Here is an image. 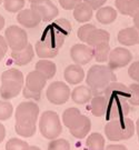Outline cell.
Here are the masks:
<instances>
[{
  "label": "cell",
  "mask_w": 139,
  "mask_h": 150,
  "mask_svg": "<svg viewBox=\"0 0 139 150\" xmlns=\"http://www.w3.org/2000/svg\"><path fill=\"white\" fill-rule=\"evenodd\" d=\"M128 75L133 80H135L137 83H139V61L133 62L130 64V67L128 69Z\"/></svg>",
  "instance_id": "obj_38"
},
{
  "label": "cell",
  "mask_w": 139,
  "mask_h": 150,
  "mask_svg": "<svg viewBox=\"0 0 139 150\" xmlns=\"http://www.w3.org/2000/svg\"><path fill=\"white\" fill-rule=\"evenodd\" d=\"M2 1H4V0H0V4H1V2H2Z\"/></svg>",
  "instance_id": "obj_52"
},
{
  "label": "cell",
  "mask_w": 139,
  "mask_h": 150,
  "mask_svg": "<svg viewBox=\"0 0 139 150\" xmlns=\"http://www.w3.org/2000/svg\"><path fill=\"white\" fill-rule=\"evenodd\" d=\"M90 129H91L90 119L88 118L87 116L82 115L80 120L76 123L72 128H70L69 131L75 138H77V139H82V138H85L86 136L89 134Z\"/></svg>",
  "instance_id": "obj_19"
},
{
  "label": "cell",
  "mask_w": 139,
  "mask_h": 150,
  "mask_svg": "<svg viewBox=\"0 0 139 150\" xmlns=\"http://www.w3.org/2000/svg\"><path fill=\"white\" fill-rule=\"evenodd\" d=\"M36 70L41 72L47 79H51L56 74V64L48 59H40L36 64Z\"/></svg>",
  "instance_id": "obj_27"
},
{
  "label": "cell",
  "mask_w": 139,
  "mask_h": 150,
  "mask_svg": "<svg viewBox=\"0 0 139 150\" xmlns=\"http://www.w3.org/2000/svg\"><path fill=\"white\" fill-rule=\"evenodd\" d=\"M23 74L18 69L6 70L1 75L0 96L4 100H9L17 97L23 89Z\"/></svg>",
  "instance_id": "obj_3"
},
{
  "label": "cell",
  "mask_w": 139,
  "mask_h": 150,
  "mask_svg": "<svg viewBox=\"0 0 139 150\" xmlns=\"http://www.w3.org/2000/svg\"><path fill=\"white\" fill-rule=\"evenodd\" d=\"M136 132H137V136H138V140H139V118L136 122Z\"/></svg>",
  "instance_id": "obj_49"
},
{
  "label": "cell",
  "mask_w": 139,
  "mask_h": 150,
  "mask_svg": "<svg viewBox=\"0 0 139 150\" xmlns=\"http://www.w3.org/2000/svg\"><path fill=\"white\" fill-rule=\"evenodd\" d=\"M29 147L28 142L19 138H11L6 144V150H28Z\"/></svg>",
  "instance_id": "obj_32"
},
{
  "label": "cell",
  "mask_w": 139,
  "mask_h": 150,
  "mask_svg": "<svg viewBox=\"0 0 139 150\" xmlns=\"http://www.w3.org/2000/svg\"><path fill=\"white\" fill-rule=\"evenodd\" d=\"M130 111V107L127 100H118V101L108 102L107 111H106V118L107 120H116V119H123L128 116Z\"/></svg>",
  "instance_id": "obj_11"
},
{
  "label": "cell",
  "mask_w": 139,
  "mask_h": 150,
  "mask_svg": "<svg viewBox=\"0 0 139 150\" xmlns=\"http://www.w3.org/2000/svg\"><path fill=\"white\" fill-rule=\"evenodd\" d=\"M116 76L111 68L104 64H95L87 72L86 82L95 95H101L111 82L116 81Z\"/></svg>",
  "instance_id": "obj_2"
},
{
  "label": "cell",
  "mask_w": 139,
  "mask_h": 150,
  "mask_svg": "<svg viewBox=\"0 0 139 150\" xmlns=\"http://www.w3.org/2000/svg\"><path fill=\"white\" fill-rule=\"evenodd\" d=\"M117 39L119 43L123 46H135L139 45V29L134 27L125 28L118 32Z\"/></svg>",
  "instance_id": "obj_15"
},
{
  "label": "cell",
  "mask_w": 139,
  "mask_h": 150,
  "mask_svg": "<svg viewBox=\"0 0 139 150\" xmlns=\"http://www.w3.org/2000/svg\"><path fill=\"white\" fill-rule=\"evenodd\" d=\"M96 18L97 20L102 25H110L117 18V10L113 9L110 6L101 7L97 10Z\"/></svg>",
  "instance_id": "obj_24"
},
{
  "label": "cell",
  "mask_w": 139,
  "mask_h": 150,
  "mask_svg": "<svg viewBox=\"0 0 139 150\" xmlns=\"http://www.w3.org/2000/svg\"><path fill=\"white\" fill-rule=\"evenodd\" d=\"M6 137V128L2 123H0V144L4 141Z\"/></svg>",
  "instance_id": "obj_45"
},
{
  "label": "cell",
  "mask_w": 139,
  "mask_h": 150,
  "mask_svg": "<svg viewBox=\"0 0 139 150\" xmlns=\"http://www.w3.org/2000/svg\"><path fill=\"white\" fill-rule=\"evenodd\" d=\"M35 57V50L32 48V45L28 43L27 46L21 50L11 51V59L17 66H25L28 64Z\"/></svg>",
  "instance_id": "obj_18"
},
{
  "label": "cell",
  "mask_w": 139,
  "mask_h": 150,
  "mask_svg": "<svg viewBox=\"0 0 139 150\" xmlns=\"http://www.w3.org/2000/svg\"><path fill=\"white\" fill-rule=\"evenodd\" d=\"M46 96L54 105H64L71 96V91L69 86L64 81H54L49 85Z\"/></svg>",
  "instance_id": "obj_6"
},
{
  "label": "cell",
  "mask_w": 139,
  "mask_h": 150,
  "mask_svg": "<svg viewBox=\"0 0 139 150\" xmlns=\"http://www.w3.org/2000/svg\"><path fill=\"white\" fill-rule=\"evenodd\" d=\"M22 95L25 98L27 99H32V100H40V97H41V92H35V91H31L30 89H28L27 87L25 86L23 89H22Z\"/></svg>",
  "instance_id": "obj_40"
},
{
  "label": "cell",
  "mask_w": 139,
  "mask_h": 150,
  "mask_svg": "<svg viewBox=\"0 0 139 150\" xmlns=\"http://www.w3.org/2000/svg\"><path fill=\"white\" fill-rule=\"evenodd\" d=\"M104 96L106 97L108 102L118 101V100H129L130 99V89L123 83L113 81L104 91Z\"/></svg>",
  "instance_id": "obj_9"
},
{
  "label": "cell",
  "mask_w": 139,
  "mask_h": 150,
  "mask_svg": "<svg viewBox=\"0 0 139 150\" xmlns=\"http://www.w3.org/2000/svg\"><path fill=\"white\" fill-rule=\"evenodd\" d=\"M86 146L88 150H105V138L99 132L90 134L87 138Z\"/></svg>",
  "instance_id": "obj_28"
},
{
  "label": "cell",
  "mask_w": 139,
  "mask_h": 150,
  "mask_svg": "<svg viewBox=\"0 0 139 150\" xmlns=\"http://www.w3.org/2000/svg\"><path fill=\"white\" fill-rule=\"evenodd\" d=\"M5 38L9 48L12 51L21 50L29 43L27 32L23 30V28L17 27V26H10L7 28L5 32Z\"/></svg>",
  "instance_id": "obj_7"
},
{
  "label": "cell",
  "mask_w": 139,
  "mask_h": 150,
  "mask_svg": "<svg viewBox=\"0 0 139 150\" xmlns=\"http://www.w3.org/2000/svg\"><path fill=\"white\" fill-rule=\"evenodd\" d=\"M49 26L52 28L55 31L59 32L60 35H62L65 37L69 36L70 32H71V28H72L69 20H67V19H65V18H58V19H56V20H55L52 23H50Z\"/></svg>",
  "instance_id": "obj_29"
},
{
  "label": "cell",
  "mask_w": 139,
  "mask_h": 150,
  "mask_svg": "<svg viewBox=\"0 0 139 150\" xmlns=\"http://www.w3.org/2000/svg\"><path fill=\"white\" fill-rule=\"evenodd\" d=\"M39 116V107L33 101H23L16 109V132L29 138L36 134V123Z\"/></svg>",
  "instance_id": "obj_1"
},
{
  "label": "cell",
  "mask_w": 139,
  "mask_h": 150,
  "mask_svg": "<svg viewBox=\"0 0 139 150\" xmlns=\"http://www.w3.org/2000/svg\"><path fill=\"white\" fill-rule=\"evenodd\" d=\"M47 80L48 79L41 72H39L38 70H35V71H31L28 74L25 81H26V87L28 89L35 91V92H41V90L46 86Z\"/></svg>",
  "instance_id": "obj_14"
},
{
  "label": "cell",
  "mask_w": 139,
  "mask_h": 150,
  "mask_svg": "<svg viewBox=\"0 0 139 150\" xmlns=\"http://www.w3.org/2000/svg\"><path fill=\"white\" fill-rule=\"evenodd\" d=\"M136 131V123L131 119L123 118L110 120L105 127V134L110 141L130 139Z\"/></svg>",
  "instance_id": "obj_4"
},
{
  "label": "cell",
  "mask_w": 139,
  "mask_h": 150,
  "mask_svg": "<svg viewBox=\"0 0 139 150\" xmlns=\"http://www.w3.org/2000/svg\"><path fill=\"white\" fill-rule=\"evenodd\" d=\"M35 51H36V54L40 59H51V58H55L58 54L59 49L51 48L50 46L45 43L40 39L35 45Z\"/></svg>",
  "instance_id": "obj_25"
},
{
  "label": "cell",
  "mask_w": 139,
  "mask_h": 150,
  "mask_svg": "<svg viewBox=\"0 0 139 150\" xmlns=\"http://www.w3.org/2000/svg\"><path fill=\"white\" fill-rule=\"evenodd\" d=\"M30 8L37 11L41 17V20L45 22H49L56 19L59 13L57 7L52 4L51 0H43V2L39 4H32Z\"/></svg>",
  "instance_id": "obj_12"
},
{
  "label": "cell",
  "mask_w": 139,
  "mask_h": 150,
  "mask_svg": "<svg viewBox=\"0 0 139 150\" xmlns=\"http://www.w3.org/2000/svg\"><path fill=\"white\" fill-rule=\"evenodd\" d=\"M82 115L77 108H68L62 113V122L68 129L72 128L81 119Z\"/></svg>",
  "instance_id": "obj_26"
},
{
  "label": "cell",
  "mask_w": 139,
  "mask_h": 150,
  "mask_svg": "<svg viewBox=\"0 0 139 150\" xmlns=\"http://www.w3.org/2000/svg\"><path fill=\"white\" fill-rule=\"evenodd\" d=\"M5 23H6L5 18L0 15V30H2V29H4V27H5Z\"/></svg>",
  "instance_id": "obj_47"
},
{
  "label": "cell",
  "mask_w": 139,
  "mask_h": 150,
  "mask_svg": "<svg viewBox=\"0 0 139 150\" xmlns=\"http://www.w3.org/2000/svg\"><path fill=\"white\" fill-rule=\"evenodd\" d=\"M6 52H7V51H6L5 49L1 48V47H0V61H1V60L4 59V57L6 56Z\"/></svg>",
  "instance_id": "obj_48"
},
{
  "label": "cell",
  "mask_w": 139,
  "mask_h": 150,
  "mask_svg": "<svg viewBox=\"0 0 139 150\" xmlns=\"http://www.w3.org/2000/svg\"><path fill=\"white\" fill-rule=\"evenodd\" d=\"M65 38H66L65 36L60 35L59 32L55 31L50 26H47V28L43 32L41 40L45 43H47L48 46H50L51 48L60 49L62 47V45H64Z\"/></svg>",
  "instance_id": "obj_16"
},
{
  "label": "cell",
  "mask_w": 139,
  "mask_h": 150,
  "mask_svg": "<svg viewBox=\"0 0 139 150\" xmlns=\"http://www.w3.org/2000/svg\"><path fill=\"white\" fill-rule=\"evenodd\" d=\"M108 107V101L106 97L102 95H95V97L91 98L90 111L95 117H101L106 115Z\"/></svg>",
  "instance_id": "obj_20"
},
{
  "label": "cell",
  "mask_w": 139,
  "mask_h": 150,
  "mask_svg": "<svg viewBox=\"0 0 139 150\" xmlns=\"http://www.w3.org/2000/svg\"><path fill=\"white\" fill-rule=\"evenodd\" d=\"M82 0H59L60 6L65 10H74L77 5H79Z\"/></svg>",
  "instance_id": "obj_39"
},
{
  "label": "cell",
  "mask_w": 139,
  "mask_h": 150,
  "mask_svg": "<svg viewBox=\"0 0 139 150\" xmlns=\"http://www.w3.org/2000/svg\"><path fill=\"white\" fill-rule=\"evenodd\" d=\"M28 150H40V148H38V147H36V146H30Z\"/></svg>",
  "instance_id": "obj_51"
},
{
  "label": "cell",
  "mask_w": 139,
  "mask_h": 150,
  "mask_svg": "<svg viewBox=\"0 0 139 150\" xmlns=\"http://www.w3.org/2000/svg\"><path fill=\"white\" fill-rule=\"evenodd\" d=\"M26 0H4V7L9 12H18L23 9Z\"/></svg>",
  "instance_id": "obj_31"
},
{
  "label": "cell",
  "mask_w": 139,
  "mask_h": 150,
  "mask_svg": "<svg viewBox=\"0 0 139 150\" xmlns=\"http://www.w3.org/2000/svg\"><path fill=\"white\" fill-rule=\"evenodd\" d=\"M17 20L21 25L22 27L26 28H35L37 27L41 20V17L38 13L37 11L32 8L29 9H22L21 11H19L18 16H17Z\"/></svg>",
  "instance_id": "obj_13"
},
{
  "label": "cell",
  "mask_w": 139,
  "mask_h": 150,
  "mask_svg": "<svg viewBox=\"0 0 139 150\" xmlns=\"http://www.w3.org/2000/svg\"><path fill=\"white\" fill-rule=\"evenodd\" d=\"M48 150H70V144L66 139H52L48 145Z\"/></svg>",
  "instance_id": "obj_34"
},
{
  "label": "cell",
  "mask_w": 139,
  "mask_h": 150,
  "mask_svg": "<svg viewBox=\"0 0 139 150\" xmlns=\"http://www.w3.org/2000/svg\"><path fill=\"white\" fill-rule=\"evenodd\" d=\"M110 40V35L109 32L104 30V29H95L94 31L90 33V36L88 37L86 43L91 47V48H95L100 43H105V42H109Z\"/></svg>",
  "instance_id": "obj_22"
},
{
  "label": "cell",
  "mask_w": 139,
  "mask_h": 150,
  "mask_svg": "<svg viewBox=\"0 0 139 150\" xmlns=\"http://www.w3.org/2000/svg\"><path fill=\"white\" fill-rule=\"evenodd\" d=\"M96 29V27L91 23H86L82 25L79 29H78V38L80 39L82 42H86L88 37L90 36V33Z\"/></svg>",
  "instance_id": "obj_35"
},
{
  "label": "cell",
  "mask_w": 139,
  "mask_h": 150,
  "mask_svg": "<svg viewBox=\"0 0 139 150\" xmlns=\"http://www.w3.org/2000/svg\"><path fill=\"white\" fill-rule=\"evenodd\" d=\"M28 1L32 5V4H39V2H43V0H28Z\"/></svg>",
  "instance_id": "obj_50"
},
{
  "label": "cell",
  "mask_w": 139,
  "mask_h": 150,
  "mask_svg": "<svg viewBox=\"0 0 139 150\" xmlns=\"http://www.w3.org/2000/svg\"><path fill=\"white\" fill-rule=\"evenodd\" d=\"M71 98L74 102L78 105H84L91 100L92 98V91L88 86H79L76 87L71 92Z\"/></svg>",
  "instance_id": "obj_23"
},
{
  "label": "cell",
  "mask_w": 139,
  "mask_h": 150,
  "mask_svg": "<svg viewBox=\"0 0 139 150\" xmlns=\"http://www.w3.org/2000/svg\"><path fill=\"white\" fill-rule=\"evenodd\" d=\"M94 49V57L96 59L97 62H106L108 61L109 58V54H110V46L109 42L100 43Z\"/></svg>",
  "instance_id": "obj_30"
},
{
  "label": "cell",
  "mask_w": 139,
  "mask_h": 150,
  "mask_svg": "<svg viewBox=\"0 0 139 150\" xmlns=\"http://www.w3.org/2000/svg\"><path fill=\"white\" fill-rule=\"evenodd\" d=\"M139 12V0H133L130 8H129V13L128 16L134 17L135 15H137Z\"/></svg>",
  "instance_id": "obj_42"
},
{
  "label": "cell",
  "mask_w": 139,
  "mask_h": 150,
  "mask_svg": "<svg viewBox=\"0 0 139 150\" xmlns=\"http://www.w3.org/2000/svg\"><path fill=\"white\" fill-rule=\"evenodd\" d=\"M133 20H134V26L139 29V12L137 13V15H135V16L133 17Z\"/></svg>",
  "instance_id": "obj_46"
},
{
  "label": "cell",
  "mask_w": 139,
  "mask_h": 150,
  "mask_svg": "<svg viewBox=\"0 0 139 150\" xmlns=\"http://www.w3.org/2000/svg\"><path fill=\"white\" fill-rule=\"evenodd\" d=\"M130 89V99H129V103L133 106H139V83H131L129 86Z\"/></svg>",
  "instance_id": "obj_36"
},
{
  "label": "cell",
  "mask_w": 139,
  "mask_h": 150,
  "mask_svg": "<svg viewBox=\"0 0 139 150\" xmlns=\"http://www.w3.org/2000/svg\"><path fill=\"white\" fill-rule=\"evenodd\" d=\"M70 56L72 61L77 64H89L94 58V49L89 47L88 45L84 43H76L70 49Z\"/></svg>",
  "instance_id": "obj_10"
},
{
  "label": "cell",
  "mask_w": 139,
  "mask_h": 150,
  "mask_svg": "<svg viewBox=\"0 0 139 150\" xmlns=\"http://www.w3.org/2000/svg\"><path fill=\"white\" fill-rule=\"evenodd\" d=\"M13 107L7 100H0V120H8L12 116Z\"/></svg>",
  "instance_id": "obj_33"
},
{
  "label": "cell",
  "mask_w": 139,
  "mask_h": 150,
  "mask_svg": "<svg viewBox=\"0 0 139 150\" xmlns=\"http://www.w3.org/2000/svg\"><path fill=\"white\" fill-rule=\"evenodd\" d=\"M133 59V54L128 49L123 48V47H117L112 49L109 54L108 58V67L112 70L123 68L130 64Z\"/></svg>",
  "instance_id": "obj_8"
},
{
  "label": "cell",
  "mask_w": 139,
  "mask_h": 150,
  "mask_svg": "<svg viewBox=\"0 0 139 150\" xmlns=\"http://www.w3.org/2000/svg\"><path fill=\"white\" fill-rule=\"evenodd\" d=\"M131 2H133V0H116L115 1V5H116V8H117L118 11L121 15L128 16L129 8H130Z\"/></svg>",
  "instance_id": "obj_37"
},
{
  "label": "cell",
  "mask_w": 139,
  "mask_h": 150,
  "mask_svg": "<svg viewBox=\"0 0 139 150\" xmlns=\"http://www.w3.org/2000/svg\"><path fill=\"white\" fill-rule=\"evenodd\" d=\"M39 130L46 139L52 140L58 138L62 131V125L57 112L47 110L43 112L39 119Z\"/></svg>",
  "instance_id": "obj_5"
},
{
  "label": "cell",
  "mask_w": 139,
  "mask_h": 150,
  "mask_svg": "<svg viewBox=\"0 0 139 150\" xmlns=\"http://www.w3.org/2000/svg\"><path fill=\"white\" fill-rule=\"evenodd\" d=\"M82 1H85L86 4H88L92 9H97V10L99 8L104 7V5L107 2V0H82Z\"/></svg>",
  "instance_id": "obj_41"
},
{
  "label": "cell",
  "mask_w": 139,
  "mask_h": 150,
  "mask_svg": "<svg viewBox=\"0 0 139 150\" xmlns=\"http://www.w3.org/2000/svg\"><path fill=\"white\" fill-rule=\"evenodd\" d=\"M105 150H127L123 145H109Z\"/></svg>",
  "instance_id": "obj_43"
},
{
  "label": "cell",
  "mask_w": 139,
  "mask_h": 150,
  "mask_svg": "<svg viewBox=\"0 0 139 150\" xmlns=\"http://www.w3.org/2000/svg\"><path fill=\"white\" fill-rule=\"evenodd\" d=\"M65 80L70 85H78L85 79V71L80 64H69L64 72Z\"/></svg>",
  "instance_id": "obj_17"
},
{
  "label": "cell",
  "mask_w": 139,
  "mask_h": 150,
  "mask_svg": "<svg viewBox=\"0 0 139 150\" xmlns=\"http://www.w3.org/2000/svg\"><path fill=\"white\" fill-rule=\"evenodd\" d=\"M92 10L94 9L88 4H86L85 1H81L74 9V18L76 21L85 23L92 18Z\"/></svg>",
  "instance_id": "obj_21"
},
{
  "label": "cell",
  "mask_w": 139,
  "mask_h": 150,
  "mask_svg": "<svg viewBox=\"0 0 139 150\" xmlns=\"http://www.w3.org/2000/svg\"><path fill=\"white\" fill-rule=\"evenodd\" d=\"M0 47L1 48H4L7 51L8 50V43H7V40H6V38L4 37V36H0Z\"/></svg>",
  "instance_id": "obj_44"
}]
</instances>
